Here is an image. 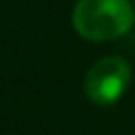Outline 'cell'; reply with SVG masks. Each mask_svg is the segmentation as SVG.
Returning <instances> with one entry per match:
<instances>
[{
    "label": "cell",
    "mask_w": 135,
    "mask_h": 135,
    "mask_svg": "<svg viewBox=\"0 0 135 135\" xmlns=\"http://www.w3.org/2000/svg\"><path fill=\"white\" fill-rule=\"evenodd\" d=\"M133 2H135V0H133Z\"/></svg>",
    "instance_id": "3957f363"
},
{
    "label": "cell",
    "mask_w": 135,
    "mask_h": 135,
    "mask_svg": "<svg viewBox=\"0 0 135 135\" xmlns=\"http://www.w3.org/2000/svg\"><path fill=\"white\" fill-rule=\"evenodd\" d=\"M135 23L131 0H78L72 11L76 34L91 42H105L124 36Z\"/></svg>",
    "instance_id": "6da1fadb"
},
{
    "label": "cell",
    "mask_w": 135,
    "mask_h": 135,
    "mask_svg": "<svg viewBox=\"0 0 135 135\" xmlns=\"http://www.w3.org/2000/svg\"><path fill=\"white\" fill-rule=\"evenodd\" d=\"M131 82V65L122 57H103L93 63L84 76V93L97 105L116 103Z\"/></svg>",
    "instance_id": "7a4b0ae2"
}]
</instances>
